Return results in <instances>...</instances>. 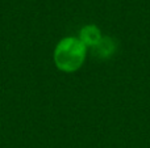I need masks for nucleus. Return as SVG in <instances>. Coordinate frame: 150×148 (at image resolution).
I'll list each match as a JSON object with an SVG mask.
<instances>
[{
    "mask_svg": "<svg viewBox=\"0 0 150 148\" xmlns=\"http://www.w3.org/2000/svg\"><path fill=\"white\" fill-rule=\"evenodd\" d=\"M79 41L86 47H96L101 41L100 29L95 25H86L80 29Z\"/></svg>",
    "mask_w": 150,
    "mask_h": 148,
    "instance_id": "nucleus-2",
    "label": "nucleus"
},
{
    "mask_svg": "<svg viewBox=\"0 0 150 148\" xmlns=\"http://www.w3.org/2000/svg\"><path fill=\"white\" fill-rule=\"evenodd\" d=\"M95 49H96V51H98V55L105 58L113 52L115 43L111 38H101V41L99 42V45L95 47Z\"/></svg>",
    "mask_w": 150,
    "mask_h": 148,
    "instance_id": "nucleus-3",
    "label": "nucleus"
},
{
    "mask_svg": "<svg viewBox=\"0 0 150 148\" xmlns=\"http://www.w3.org/2000/svg\"><path fill=\"white\" fill-rule=\"evenodd\" d=\"M86 49L87 47L79 38L66 37L61 39L54 50V63L57 68L69 73L79 70L86 59Z\"/></svg>",
    "mask_w": 150,
    "mask_h": 148,
    "instance_id": "nucleus-1",
    "label": "nucleus"
}]
</instances>
